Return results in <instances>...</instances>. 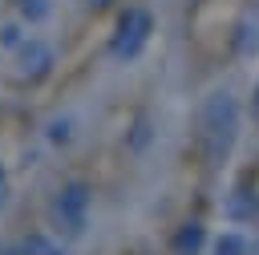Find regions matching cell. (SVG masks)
<instances>
[{
	"mask_svg": "<svg viewBox=\"0 0 259 255\" xmlns=\"http://www.w3.org/2000/svg\"><path fill=\"white\" fill-rule=\"evenodd\" d=\"M255 105H259V101H255Z\"/></svg>",
	"mask_w": 259,
	"mask_h": 255,
	"instance_id": "obj_1",
	"label": "cell"
}]
</instances>
